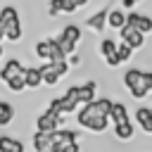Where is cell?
<instances>
[{
    "label": "cell",
    "mask_w": 152,
    "mask_h": 152,
    "mask_svg": "<svg viewBox=\"0 0 152 152\" xmlns=\"http://www.w3.org/2000/svg\"><path fill=\"white\" fill-rule=\"evenodd\" d=\"M112 100L109 97H100V100H93V102H88V104H83L78 112H76V121L83 126V128H88V131H93V133H104L107 131V126H109V114H112Z\"/></svg>",
    "instance_id": "1"
},
{
    "label": "cell",
    "mask_w": 152,
    "mask_h": 152,
    "mask_svg": "<svg viewBox=\"0 0 152 152\" xmlns=\"http://www.w3.org/2000/svg\"><path fill=\"white\" fill-rule=\"evenodd\" d=\"M124 83H126V90H128L135 100H142V97L152 90V71L128 69V71L124 74Z\"/></svg>",
    "instance_id": "2"
},
{
    "label": "cell",
    "mask_w": 152,
    "mask_h": 152,
    "mask_svg": "<svg viewBox=\"0 0 152 152\" xmlns=\"http://www.w3.org/2000/svg\"><path fill=\"white\" fill-rule=\"evenodd\" d=\"M95 90H97V83L95 81H86V83H78V86H69L66 95H71L81 104H88V102L95 100Z\"/></svg>",
    "instance_id": "3"
},
{
    "label": "cell",
    "mask_w": 152,
    "mask_h": 152,
    "mask_svg": "<svg viewBox=\"0 0 152 152\" xmlns=\"http://www.w3.org/2000/svg\"><path fill=\"white\" fill-rule=\"evenodd\" d=\"M59 124H62V114H57V112H52L50 107L43 112V114H38L36 116V131H45V133H55L57 128H59Z\"/></svg>",
    "instance_id": "4"
},
{
    "label": "cell",
    "mask_w": 152,
    "mask_h": 152,
    "mask_svg": "<svg viewBox=\"0 0 152 152\" xmlns=\"http://www.w3.org/2000/svg\"><path fill=\"white\" fill-rule=\"evenodd\" d=\"M33 150L36 152H59L55 133H45V131H36L33 133Z\"/></svg>",
    "instance_id": "5"
},
{
    "label": "cell",
    "mask_w": 152,
    "mask_h": 152,
    "mask_svg": "<svg viewBox=\"0 0 152 152\" xmlns=\"http://www.w3.org/2000/svg\"><path fill=\"white\" fill-rule=\"evenodd\" d=\"M78 104H81V102H78V100H74V97H71V95H66V93H64L62 97L50 100V109H52V112H57V114H62V116H64V114H74Z\"/></svg>",
    "instance_id": "6"
},
{
    "label": "cell",
    "mask_w": 152,
    "mask_h": 152,
    "mask_svg": "<svg viewBox=\"0 0 152 152\" xmlns=\"http://www.w3.org/2000/svg\"><path fill=\"white\" fill-rule=\"evenodd\" d=\"M121 40H126L133 50H140V48L145 45V33H142L140 28H135V26L126 24V26L121 28Z\"/></svg>",
    "instance_id": "7"
},
{
    "label": "cell",
    "mask_w": 152,
    "mask_h": 152,
    "mask_svg": "<svg viewBox=\"0 0 152 152\" xmlns=\"http://www.w3.org/2000/svg\"><path fill=\"white\" fill-rule=\"evenodd\" d=\"M21 74H26V66L19 62V59H7L5 64H2V69H0V81H12L14 76H21Z\"/></svg>",
    "instance_id": "8"
},
{
    "label": "cell",
    "mask_w": 152,
    "mask_h": 152,
    "mask_svg": "<svg viewBox=\"0 0 152 152\" xmlns=\"http://www.w3.org/2000/svg\"><path fill=\"white\" fill-rule=\"evenodd\" d=\"M107 17H109V10L107 7H102V10H97L93 17H88V21H86V26L90 28V31H102V28H107Z\"/></svg>",
    "instance_id": "9"
},
{
    "label": "cell",
    "mask_w": 152,
    "mask_h": 152,
    "mask_svg": "<svg viewBox=\"0 0 152 152\" xmlns=\"http://www.w3.org/2000/svg\"><path fill=\"white\" fill-rule=\"evenodd\" d=\"M40 71H43V83L45 86H57V81L62 78V74L57 71L55 62H48V64H40Z\"/></svg>",
    "instance_id": "10"
},
{
    "label": "cell",
    "mask_w": 152,
    "mask_h": 152,
    "mask_svg": "<svg viewBox=\"0 0 152 152\" xmlns=\"http://www.w3.org/2000/svg\"><path fill=\"white\" fill-rule=\"evenodd\" d=\"M78 7L71 2V0H50V17H57L59 12H64V14H71V12H76Z\"/></svg>",
    "instance_id": "11"
},
{
    "label": "cell",
    "mask_w": 152,
    "mask_h": 152,
    "mask_svg": "<svg viewBox=\"0 0 152 152\" xmlns=\"http://www.w3.org/2000/svg\"><path fill=\"white\" fill-rule=\"evenodd\" d=\"M0 152H24V142L12 135H0Z\"/></svg>",
    "instance_id": "12"
},
{
    "label": "cell",
    "mask_w": 152,
    "mask_h": 152,
    "mask_svg": "<svg viewBox=\"0 0 152 152\" xmlns=\"http://www.w3.org/2000/svg\"><path fill=\"white\" fill-rule=\"evenodd\" d=\"M114 135L116 140H131L135 135V128H133V121H124V124H114Z\"/></svg>",
    "instance_id": "13"
},
{
    "label": "cell",
    "mask_w": 152,
    "mask_h": 152,
    "mask_svg": "<svg viewBox=\"0 0 152 152\" xmlns=\"http://www.w3.org/2000/svg\"><path fill=\"white\" fill-rule=\"evenodd\" d=\"M126 17L128 14H124V10H109V17H107V26L109 28H124L126 26Z\"/></svg>",
    "instance_id": "14"
},
{
    "label": "cell",
    "mask_w": 152,
    "mask_h": 152,
    "mask_svg": "<svg viewBox=\"0 0 152 152\" xmlns=\"http://www.w3.org/2000/svg\"><path fill=\"white\" fill-rule=\"evenodd\" d=\"M26 86L28 88L43 86V71H40V66H26Z\"/></svg>",
    "instance_id": "15"
},
{
    "label": "cell",
    "mask_w": 152,
    "mask_h": 152,
    "mask_svg": "<svg viewBox=\"0 0 152 152\" xmlns=\"http://www.w3.org/2000/svg\"><path fill=\"white\" fill-rule=\"evenodd\" d=\"M55 140H57V147H62V145H66V142L78 140V133L71 131V128H57V131H55Z\"/></svg>",
    "instance_id": "16"
},
{
    "label": "cell",
    "mask_w": 152,
    "mask_h": 152,
    "mask_svg": "<svg viewBox=\"0 0 152 152\" xmlns=\"http://www.w3.org/2000/svg\"><path fill=\"white\" fill-rule=\"evenodd\" d=\"M59 38H64V40H69V43L78 45V40H81V26H76V24H66V26H64V31L59 33Z\"/></svg>",
    "instance_id": "17"
},
{
    "label": "cell",
    "mask_w": 152,
    "mask_h": 152,
    "mask_svg": "<svg viewBox=\"0 0 152 152\" xmlns=\"http://www.w3.org/2000/svg\"><path fill=\"white\" fill-rule=\"evenodd\" d=\"M33 50H36V55H38L40 59H45V62H50V57H52V38H45V40H38Z\"/></svg>",
    "instance_id": "18"
},
{
    "label": "cell",
    "mask_w": 152,
    "mask_h": 152,
    "mask_svg": "<svg viewBox=\"0 0 152 152\" xmlns=\"http://www.w3.org/2000/svg\"><path fill=\"white\" fill-rule=\"evenodd\" d=\"M109 116H112V121H114V124L131 121V119H128V109H126V104H124V102H114V104H112V114H109Z\"/></svg>",
    "instance_id": "19"
},
{
    "label": "cell",
    "mask_w": 152,
    "mask_h": 152,
    "mask_svg": "<svg viewBox=\"0 0 152 152\" xmlns=\"http://www.w3.org/2000/svg\"><path fill=\"white\" fill-rule=\"evenodd\" d=\"M150 119H152V109L150 107H138L135 109V121L140 124V128L145 133H150Z\"/></svg>",
    "instance_id": "20"
},
{
    "label": "cell",
    "mask_w": 152,
    "mask_h": 152,
    "mask_svg": "<svg viewBox=\"0 0 152 152\" xmlns=\"http://www.w3.org/2000/svg\"><path fill=\"white\" fill-rule=\"evenodd\" d=\"M14 21H19V12H17V7L5 5V7L0 10V24H2V26H10V24H14Z\"/></svg>",
    "instance_id": "21"
},
{
    "label": "cell",
    "mask_w": 152,
    "mask_h": 152,
    "mask_svg": "<svg viewBox=\"0 0 152 152\" xmlns=\"http://www.w3.org/2000/svg\"><path fill=\"white\" fill-rule=\"evenodd\" d=\"M21 36H24V31H21V19L14 21V24H10V26H5V38H7V40L17 43Z\"/></svg>",
    "instance_id": "22"
},
{
    "label": "cell",
    "mask_w": 152,
    "mask_h": 152,
    "mask_svg": "<svg viewBox=\"0 0 152 152\" xmlns=\"http://www.w3.org/2000/svg\"><path fill=\"white\" fill-rule=\"evenodd\" d=\"M14 119V107L5 100H0V126H7Z\"/></svg>",
    "instance_id": "23"
},
{
    "label": "cell",
    "mask_w": 152,
    "mask_h": 152,
    "mask_svg": "<svg viewBox=\"0 0 152 152\" xmlns=\"http://www.w3.org/2000/svg\"><path fill=\"white\" fill-rule=\"evenodd\" d=\"M116 50H119V43H114L112 38H104V40L100 43V55H102V57L116 55Z\"/></svg>",
    "instance_id": "24"
},
{
    "label": "cell",
    "mask_w": 152,
    "mask_h": 152,
    "mask_svg": "<svg viewBox=\"0 0 152 152\" xmlns=\"http://www.w3.org/2000/svg\"><path fill=\"white\" fill-rule=\"evenodd\" d=\"M7 88H10L12 93H21V90H26V88H28V86H26V74L14 76L12 81H7Z\"/></svg>",
    "instance_id": "25"
},
{
    "label": "cell",
    "mask_w": 152,
    "mask_h": 152,
    "mask_svg": "<svg viewBox=\"0 0 152 152\" xmlns=\"http://www.w3.org/2000/svg\"><path fill=\"white\" fill-rule=\"evenodd\" d=\"M135 28H140L142 33H152V17H145V14H140V17H138V24H135Z\"/></svg>",
    "instance_id": "26"
},
{
    "label": "cell",
    "mask_w": 152,
    "mask_h": 152,
    "mask_svg": "<svg viewBox=\"0 0 152 152\" xmlns=\"http://www.w3.org/2000/svg\"><path fill=\"white\" fill-rule=\"evenodd\" d=\"M116 52H119L121 62H126V59H128V57L133 55V48H131V45H128L126 40H121V43H119V50H116Z\"/></svg>",
    "instance_id": "27"
},
{
    "label": "cell",
    "mask_w": 152,
    "mask_h": 152,
    "mask_svg": "<svg viewBox=\"0 0 152 152\" xmlns=\"http://www.w3.org/2000/svg\"><path fill=\"white\" fill-rule=\"evenodd\" d=\"M59 152H81V145H78V140H74V142L62 145V147H59Z\"/></svg>",
    "instance_id": "28"
},
{
    "label": "cell",
    "mask_w": 152,
    "mask_h": 152,
    "mask_svg": "<svg viewBox=\"0 0 152 152\" xmlns=\"http://www.w3.org/2000/svg\"><path fill=\"white\" fill-rule=\"evenodd\" d=\"M104 62H107V66H112V69H114V66H119V64H121V57H119V52H116V55L104 57Z\"/></svg>",
    "instance_id": "29"
},
{
    "label": "cell",
    "mask_w": 152,
    "mask_h": 152,
    "mask_svg": "<svg viewBox=\"0 0 152 152\" xmlns=\"http://www.w3.org/2000/svg\"><path fill=\"white\" fill-rule=\"evenodd\" d=\"M69 64H71V66H78V64H81V57H78L76 52H74V55H69Z\"/></svg>",
    "instance_id": "30"
},
{
    "label": "cell",
    "mask_w": 152,
    "mask_h": 152,
    "mask_svg": "<svg viewBox=\"0 0 152 152\" xmlns=\"http://www.w3.org/2000/svg\"><path fill=\"white\" fill-rule=\"evenodd\" d=\"M140 0H124V7H135Z\"/></svg>",
    "instance_id": "31"
},
{
    "label": "cell",
    "mask_w": 152,
    "mask_h": 152,
    "mask_svg": "<svg viewBox=\"0 0 152 152\" xmlns=\"http://www.w3.org/2000/svg\"><path fill=\"white\" fill-rule=\"evenodd\" d=\"M71 2H74V5H76V7H78V10H81V7H86V5H88V0H71Z\"/></svg>",
    "instance_id": "32"
},
{
    "label": "cell",
    "mask_w": 152,
    "mask_h": 152,
    "mask_svg": "<svg viewBox=\"0 0 152 152\" xmlns=\"http://www.w3.org/2000/svg\"><path fill=\"white\" fill-rule=\"evenodd\" d=\"M2 38H5V26L0 24V40H2Z\"/></svg>",
    "instance_id": "33"
},
{
    "label": "cell",
    "mask_w": 152,
    "mask_h": 152,
    "mask_svg": "<svg viewBox=\"0 0 152 152\" xmlns=\"http://www.w3.org/2000/svg\"><path fill=\"white\" fill-rule=\"evenodd\" d=\"M2 55H5V50H2V45H0V57H2Z\"/></svg>",
    "instance_id": "34"
},
{
    "label": "cell",
    "mask_w": 152,
    "mask_h": 152,
    "mask_svg": "<svg viewBox=\"0 0 152 152\" xmlns=\"http://www.w3.org/2000/svg\"><path fill=\"white\" fill-rule=\"evenodd\" d=\"M150 135H152V119H150Z\"/></svg>",
    "instance_id": "35"
}]
</instances>
